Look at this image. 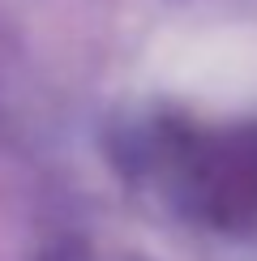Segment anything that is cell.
Wrapping results in <instances>:
<instances>
[{
	"label": "cell",
	"instance_id": "cell-1",
	"mask_svg": "<svg viewBox=\"0 0 257 261\" xmlns=\"http://www.w3.org/2000/svg\"><path fill=\"white\" fill-rule=\"evenodd\" d=\"M155 82L201 107H257V26H197L155 56Z\"/></svg>",
	"mask_w": 257,
	"mask_h": 261
}]
</instances>
